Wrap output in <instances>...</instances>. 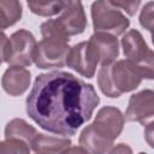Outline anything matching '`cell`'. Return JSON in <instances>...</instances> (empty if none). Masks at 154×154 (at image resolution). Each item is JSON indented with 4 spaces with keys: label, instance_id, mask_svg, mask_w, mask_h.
Segmentation results:
<instances>
[{
    "label": "cell",
    "instance_id": "1",
    "mask_svg": "<svg viewBox=\"0 0 154 154\" xmlns=\"http://www.w3.org/2000/svg\"><path fill=\"white\" fill-rule=\"evenodd\" d=\"M99 102L93 84L66 71H51L36 77L26 97V113L43 130L72 136Z\"/></svg>",
    "mask_w": 154,
    "mask_h": 154
},
{
    "label": "cell",
    "instance_id": "2",
    "mask_svg": "<svg viewBox=\"0 0 154 154\" xmlns=\"http://www.w3.org/2000/svg\"><path fill=\"white\" fill-rule=\"evenodd\" d=\"M42 40L36 45L34 61L38 69L63 67L70 51V37L61 30L55 19H48L41 24Z\"/></svg>",
    "mask_w": 154,
    "mask_h": 154
},
{
    "label": "cell",
    "instance_id": "3",
    "mask_svg": "<svg viewBox=\"0 0 154 154\" xmlns=\"http://www.w3.org/2000/svg\"><path fill=\"white\" fill-rule=\"evenodd\" d=\"M144 78L142 70L128 59L118 60L100 67L97 84L108 97H119L122 94L135 90Z\"/></svg>",
    "mask_w": 154,
    "mask_h": 154
},
{
    "label": "cell",
    "instance_id": "4",
    "mask_svg": "<svg viewBox=\"0 0 154 154\" xmlns=\"http://www.w3.org/2000/svg\"><path fill=\"white\" fill-rule=\"evenodd\" d=\"M91 19L95 32H105L116 37L122 35L130 25V20L112 1L93 2Z\"/></svg>",
    "mask_w": 154,
    "mask_h": 154
},
{
    "label": "cell",
    "instance_id": "5",
    "mask_svg": "<svg viewBox=\"0 0 154 154\" xmlns=\"http://www.w3.org/2000/svg\"><path fill=\"white\" fill-rule=\"evenodd\" d=\"M122 47L123 53L129 61L138 66L144 78L152 79L153 78V51L147 46L143 36L138 30L131 29L122 38Z\"/></svg>",
    "mask_w": 154,
    "mask_h": 154
},
{
    "label": "cell",
    "instance_id": "6",
    "mask_svg": "<svg viewBox=\"0 0 154 154\" xmlns=\"http://www.w3.org/2000/svg\"><path fill=\"white\" fill-rule=\"evenodd\" d=\"M36 45L35 36L30 31L20 29L13 32L7 41L4 61L11 66H30L34 61Z\"/></svg>",
    "mask_w": 154,
    "mask_h": 154
},
{
    "label": "cell",
    "instance_id": "7",
    "mask_svg": "<svg viewBox=\"0 0 154 154\" xmlns=\"http://www.w3.org/2000/svg\"><path fill=\"white\" fill-rule=\"evenodd\" d=\"M97 64L99 55L89 41L79 42L71 47L66 58V65L87 78H91L95 75Z\"/></svg>",
    "mask_w": 154,
    "mask_h": 154
},
{
    "label": "cell",
    "instance_id": "8",
    "mask_svg": "<svg viewBox=\"0 0 154 154\" xmlns=\"http://www.w3.org/2000/svg\"><path fill=\"white\" fill-rule=\"evenodd\" d=\"M90 125L96 134L113 142L123 131L124 116L119 108L105 106L99 109L94 122Z\"/></svg>",
    "mask_w": 154,
    "mask_h": 154
},
{
    "label": "cell",
    "instance_id": "9",
    "mask_svg": "<svg viewBox=\"0 0 154 154\" xmlns=\"http://www.w3.org/2000/svg\"><path fill=\"white\" fill-rule=\"evenodd\" d=\"M154 116V93L150 89H144L130 96L124 120L138 122L146 124Z\"/></svg>",
    "mask_w": 154,
    "mask_h": 154
},
{
    "label": "cell",
    "instance_id": "10",
    "mask_svg": "<svg viewBox=\"0 0 154 154\" xmlns=\"http://www.w3.org/2000/svg\"><path fill=\"white\" fill-rule=\"evenodd\" d=\"M55 22L69 37L82 34L87 26V17L82 2L67 1Z\"/></svg>",
    "mask_w": 154,
    "mask_h": 154
},
{
    "label": "cell",
    "instance_id": "11",
    "mask_svg": "<svg viewBox=\"0 0 154 154\" xmlns=\"http://www.w3.org/2000/svg\"><path fill=\"white\" fill-rule=\"evenodd\" d=\"M89 42L95 48L101 66L114 63L116 58L119 55V42L113 35L105 32H95L90 36Z\"/></svg>",
    "mask_w": 154,
    "mask_h": 154
},
{
    "label": "cell",
    "instance_id": "12",
    "mask_svg": "<svg viewBox=\"0 0 154 154\" xmlns=\"http://www.w3.org/2000/svg\"><path fill=\"white\" fill-rule=\"evenodd\" d=\"M30 72L19 66H10L2 75L1 85L11 96H18L25 93L30 84Z\"/></svg>",
    "mask_w": 154,
    "mask_h": 154
},
{
    "label": "cell",
    "instance_id": "13",
    "mask_svg": "<svg viewBox=\"0 0 154 154\" xmlns=\"http://www.w3.org/2000/svg\"><path fill=\"white\" fill-rule=\"evenodd\" d=\"M71 147V140L47 136L45 134H37L30 143V148L35 153L43 154H60L66 148Z\"/></svg>",
    "mask_w": 154,
    "mask_h": 154
},
{
    "label": "cell",
    "instance_id": "14",
    "mask_svg": "<svg viewBox=\"0 0 154 154\" xmlns=\"http://www.w3.org/2000/svg\"><path fill=\"white\" fill-rule=\"evenodd\" d=\"M79 144L88 154H106L112 148L113 142L103 138L94 131L91 125H88L79 135Z\"/></svg>",
    "mask_w": 154,
    "mask_h": 154
},
{
    "label": "cell",
    "instance_id": "15",
    "mask_svg": "<svg viewBox=\"0 0 154 154\" xmlns=\"http://www.w3.org/2000/svg\"><path fill=\"white\" fill-rule=\"evenodd\" d=\"M38 134V131L28 124L24 119L20 118H14L10 120L6 126H5V137L6 138H14V140H20L25 142L29 147L31 141L35 138V136Z\"/></svg>",
    "mask_w": 154,
    "mask_h": 154
},
{
    "label": "cell",
    "instance_id": "16",
    "mask_svg": "<svg viewBox=\"0 0 154 154\" xmlns=\"http://www.w3.org/2000/svg\"><path fill=\"white\" fill-rule=\"evenodd\" d=\"M22 17V5L16 0H0V31L16 24Z\"/></svg>",
    "mask_w": 154,
    "mask_h": 154
},
{
    "label": "cell",
    "instance_id": "17",
    "mask_svg": "<svg viewBox=\"0 0 154 154\" xmlns=\"http://www.w3.org/2000/svg\"><path fill=\"white\" fill-rule=\"evenodd\" d=\"M67 1H28V7L35 14L48 17L54 16L64 10Z\"/></svg>",
    "mask_w": 154,
    "mask_h": 154
},
{
    "label": "cell",
    "instance_id": "18",
    "mask_svg": "<svg viewBox=\"0 0 154 154\" xmlns=\"http://www.w3.org/2000/svg\"><path fill=\"white\" fill-rule=\"evenodd\" d=\"M0 154H30V147L14 138H6L0 142Z\"/></svg>",
    "mask_w": 154,
    "mask_h": 154
},
{
    "label": "cell",
    "instance_id": "19",
    "mask_svg": "<svg viewBox=\"0 0 154 154\" xmlns=\"http://www.w3.org/2000/svg\"><path fill=\"white\" fill-rule=\"evenodd\" d=\"M153 1H149L144 5V7L142 8L141 11V14H140V23L141 25L147 29L148 31L152 32L153 30Z\"/></svg>",
    "mask_w": 154,
    "mask_h": 154
},
{
    "label": "cell",
    "instance_id": "20",
    "mask_svg": "<svg viewBox=\"0 0 154 154\" xmlns=\"http://www.w3.org/2000/svg\"><path fill=\"white\" fill-rule=\"evenodd\" d=\"M112 4L116 7H118L120 11L124 10L128 14L134 16L141 5V1H112Z\"/></svg>",
    "mask_w": 154,
    "mask_h": 154
},
{
    "label": "cell",
    "instance_id": "21",
    "mask_svg": "<svg viewBox=\"0 0 154 154\" xmlns=\"http://www.w3.org/2000/svg\"><path fill=\"white\" fill-rule=\"evenodd\" d=\"M108 154H132V149L125 143H119L112 148Z\"/></svg>",
    "mask_w": 154,
    "mask_h": 154
},
{
    "label": "cell",
    "instance_id": "22",
    "mask_svg": "<svg viewBox=\"0 0 154 154\" xmlns=\"http://www.w3.org/2000/svg\"><path fill=\"white\" fill-rule=\"evenodd\" d=\"M7 41H8V37H7L2 31H0V65H1V63L4 61L5 49H6Z\"/></svg>",
    "mask_w": 154,
    "mask_h": 154
},
{
    "label": "cell",
    "instance_id": "23",
    "mask_svg": "<svg viewBox=\"0 0 154 154\" xmlns=\"http://www.w3.org/2000/svg\"><path fill=\"white\" fill-rule=\"evenodd\" d=\"M60 154H88L82 147H69Z\"/></svg>",
    "mask_w": 154,
    "mask_h": 154
},
{
    "label": "cell",
    "instance_id": "24",
    "mask_svg": "<svg viewBox=\"0 0 154 154\" xmlns=\"http://www.w3.org/2000/svg\"><path fill=\"white\" fill-rule=\"evenodd\" d=\"M153 122L150 120L148 124H147V129H146V137H147V141H148V143H149V146L150 147H153V141H152V129H153Z\"/></svg>",
    "mask_w": 154,
    "mask_h": 154
},
{
    "label": "cell",
    "instance_id": "25",
    "mask_svg": "<svg viewBox=\"0 0 154 154\" xmlns=\"http://www.w3.org/2000/svg\"><path fill=\"white\" fill-rule=\"evenodd\" d=\"M36 154H43V153H36Z\"/></svg>",
    "mask_w": 154,
    "mask_h": 154
}]
</instances>
